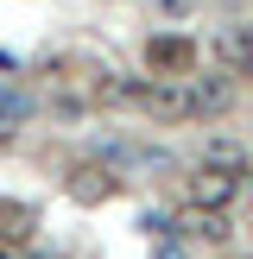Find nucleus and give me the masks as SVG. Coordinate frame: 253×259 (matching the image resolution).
<instances>
[{
  "mask_svg": "<svg viewBox=\"0 0 253 259\" xmlns=\"http://www.w3.org/2000/svg\"><path fill=\"white\" fill-rule=\"evenodd\" d=\"M177 228H184L190 240H228V215H222V209H184Z\"/></svg>",
  "mask_w": 253,
  "mask_h": 259,
  "instance_id": "6",
  "label": "nucleus"
},
{
  "mask_svg": "<svg viewBox=\"0 0 253 259\" xmlns=\"http://www.w3.org/2000/svg\"><path fill=\"white\" fill-rule=\"evenodd\" d=\"M25 114H32V108H25V95L0 89V133H19V126H25Z\"/></svg>",
  "mask_w": 253,
  "mask_h": 259,
  "instance_id": "8",
  "label": "nucleus"
},
{
  "mask_svg": "<svg viewBox=\"0 0 253 259\" xmlns=\"http://www.w3.org/2000/svg\"><path fill=\"white\" fill-rule=\"evenodd\" d=\"M0 259H25V253H19V247H13V240H0Z\"/></svg>",
  "mask_w": 253,
  "mask_h": 259,
  "instance_id": "10",
  "label": "nucleus"
},
{
  "mask_svg": "<svg viewBox=\"0 0 253 259\" xmlns=\"http://www.w3.org/2000/svg\"><path fill=\"white\" fill-rule=\"evenodd\" d=\"M146 63H152V76H190L196 45H190V38H177V32H158V38L146 45Z\"/></svg>",
  "mask_w": 253,
  "mask_h": 259,
  "instance_id": "4",
  "label": "nucleus"
},
{
  "mask_svg": "<svg viewBox=\"0 0 253 259\" xmlns=\"http://www.w3.org/2000/svg\"><path fill=\"white\" fill-rule=\"evenodd\" d=\"M209 51H215V70L253 76V25H222V32L209 38Z\"/></svg>",
  "mask_w": 253,
  "mask_h": 259,
  "instance_id": "3",
  "label": "nucleus"
},
{
  "mask_svg": "<svg viewBox=\"0 0 253 259\" xmlns=\"http://www.w3.org/2000/svg\"><path fill=\"white\" fill-rule=\"evenodd\" d=\"M114 190H120V177H114L101 158H95V164H76V171H70V196H76V202H108Z\"/></svg>",
  "mask_w": 253,
  "mask_h": 259,
  "instance_id": "5",
  "label": "nucleus"
},
{
  "mask_svg": "<svg viewBox=\"0 0 253 259\" xmlns=\"http://www.w3.org/2000/svg\"><path fill=\"white\" fill-rule=\"evenodd\" d=\"M184 196H190V209H234V196H240V171H222V164H196V171L184 177Z\"/></svg>",
  "mask_w": 253,
  "mask_h": 259,
  "instance_id": "1",
  "label": "nucleus"
},
{
  "mask_svg": "<svg viewBox=\"0 0 253 259\" xmlns=\"http://www.w3.org/2000/svg\"><path fill=\"white\" fill-rule=\"evenodd\" d=\"M202 164H222V171H247V152H240L234 139H209V146H202Z\"/></svg>",
  "mask_w": 253,
  "mask_h": 259,
  "instance_id": "7",
  "label": "nucleus"
},
{
  "mask_svg": "<svg viewBox=\"0 0 253 259\" xmlns=\"http://www.w3.org/2000/svg\"><path fill=\"white\" fill-rule=\"evenodd\" d=\"M190 7H196V0H152L158 19H190Z\"/></svg>",
  "mask_w": 253,
  "mask_h": 259,
  "instance_id": "9",
  "label": "nucleus"
},
{
  "mask_svg": "<svg viewBox=\"0 0 253 259\" xmlns=\"http://www.w3.org/2000/svg\"><path fill=\"white\" fill-rule=\"evenodd\" d=\"M184 89H190V120H215V114H228V108L240 101V89H234V76H228V70L184 76Z\"/></svg>",
  "mask_w": 253,
  "mask_h": 259,
  "instance_id": "2",
  "label": "nucleus"
}]
</instances>
